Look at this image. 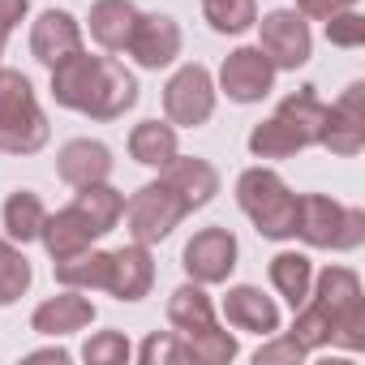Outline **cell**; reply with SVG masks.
Instances as JSON below:
<instances>
[{"mask_svg":"<svg viewBox=\"0 0 365 365\" xmlns=\"http://www.w3.org/2000/svg\"><path fill=\"white\" fill-rule=\"evenodd\" d=\"M180 43H185L180 39V26L168 14H138L125 52L133 56L138 69H168L180 56Z\"/></svg>","mask_w":365,"mask_h":365,"instance_id":"obj_11","label":"cell"},{"mask_svg":"<svg viewBox=\"0 0 365 365\" xmlns=\"http://www.w3.org/2000/svg\"><path fill=\"white\" fill-rule=\"evenodd\" d=\"M52 138L48 112L35 99V86L22 69L0 65V150L5 155H35Z\"/></svg>","mask_w":365,"mask_h":365,"instance_id":"obj_1","label":"cell"},{"mask_svg":"<svg viewBox=\"0 0 365 365\" xmlns=\"http://www.w3.org/2000/svg\"><path fill=\"white\" fill-rule=\"evenodd\" d=\"M297 237L309 250H356L365 241V211L327 194H297Z\"/></svg>","mask_w":365,"mask_h":365,"instance_id":"obj_4","label":"cell"},{"mask_svg":"<svg viewBox=\"0 0 365 365\" xmlns=\"http://www.w3.org/2000/svg\"><path fill=\"white\" fill-rule=\"evenodd\" d=\"M267 339H271V344H262V348L254 352V365H279V361H284V365H301V361L309 356L292 335H279V339L267 335Z\"/></svg>","mask_w":365,"mask_h":365,"instance_id":"obj_36","label":"cell"},{"mask_svg":"<svg viewBox=\"0 0 365 365\" xmlns=\"http://www.w3.org/2000/svg\"><path fill=\"white\" fill-rule=\"evenodd\" d=\"M318 146L344 159L365 150V82H352L335 103H327V129Z\"/></svg>","mask_w":365,"mask_h":365,"instance_id":"obj_10","label":"cell"},{"mask_svg":"<svg viewBox=\"0 0 365 365\" xmlns=\"http://www.w3.org/2000/svg\"><path fill=\"white\" fill-rule=\"evenodd\" d=\"M5 39H9V35H0V56H5Z\"/></svg>","mask_w":365,"mask_h":365,"instance_id":"obj_40","label":"cell"},{"mask_svg":"<svg viewBox=\"0 0 365 365\" xmlns=\"http://www.w3.org/2000/svg\"><path fill=\"white\" fill-rule=\"evenodd\" d=\"M91 322H95V301L82 297L78 288H65L61 297H48V301L31 314V331H35V335H48V339L86 331Z\"/></svg>","mask_w":365,"mask_h":365,"instance_id":"obj_18","label":"cell"},{"mask_svg":"<svg viewBox=\"0 0 365 365\" xmlns=\"http://www.w3.org/2000/svg\"><path fill=\"white\" fill-rule=\"evenodd\" d=\"M159 180H163V185H172L180 198H185L190 211H202L220 194V172H215V163H207L198 155H180V150L159 168Z\"/></svg>","mask_w":365,"mask_h":365,"instance_id":"obj_14","label":"cell"},{"mask_svg":"<svg viewBox=\"0 0 365 365\" xmlns=\"http://www.w3.org/2000/svg\"><path fill=\"white\" fill-rule=\"evenodd\" d=\"M155 288V258L150 245L129 241L120 250H112V271H108V292L116 301H142Z\"/></svg>","mask_w":365,"mask_h":365,"instance_id":"obj_17","label":"cell"},{"mask_svg":"<svg viewBox=\"0 0 365 365\" xmlns=\"http://www.w3.org/2000/svg\"><path fill=\"white\" fill-rule=\"evenodd\" d=\"M275 112H279V116L305 138V146H318V142H322V129H327V103L314 95V86H301V91H292V95H284Z\"/></svg>","mask_w":365,"mask_h":365,"instance_id":"obj_23","label":"cell"},{"mask_svg":"<svg viewBox=\"0 0 365 365\" xmlns=\"http://www.w3.org/2000/svg\"><path fill=\"white\" fill-rule=\"evenodd\" d=\"M82 48V22L65 9H43L31 26V56L39 65H61L65 56H73Z\"/></svg>","mask_w":365,"mask_h":365,"instance_id":"obj_15","label":"cell"},{"mask_svg":"<svg viewBox=\"0 0 365 365\" xmlns=\"http://www.w3.org/2000/svg\"><path fill=\"white\" fill-rule=\"evenodd\" d=\"M168 322L176 327V335H194V331H207L215 327V305L207 297V284H180L172 297H168Z\"/></svg>","mask_w":365,"mask_h":365,"instance_id":"obj_22","label":"cell"},{"mask_svg":"<svg viewBox=\"0 0 365 365\" xmlns=\"http://www.w3.org/2000/svg\"><path fill=\"white\" fill-rule=\"evenodd\" d=\"M31 9V0H0V35H9Z\"/></svg>","mask_w":365,"mask_h":365,"instance_id":"obj_38","label":"cell"},{"mask_svg":"<svg viewBox=\"0 0 365 365\" xmlns=\"http://www.w3.org/2000/svg\"><path fill=\"white\" fill-rule=\"evenodd\" d=\"M202 14L220 35H245L258 22V0H202Z\"/></svg>","mask_w":365,"mask_h":365,"instance_id":"obj_32","label":"cell"},{"mask_svg":"<svg viewBox=\"0 0 365 365\" xmlns=\"http://www.w3.org/2000/svg\"><path fill=\"white\" fill-rule=\"evenodd\" d=\"M138 361L142 365H180V361H190V352L176 331H163V335H146V344L138 348Z\"/></svg>","mask_w":365,"mask_h":365,"instance_id":"obj_34","label":"cell"},{"mask_svg":"<svg viewBox=\"0 0 365 365\" xmlns=\"http://www.w3.org/2000/svg\"><path fill=\"white\" fill-rule=\"evenodd\" d=\"M215 95H220V86L207 65H198V61L180 65L163 86V112L176 129H198L215 116Z\"/></svg>","mask_w":365,"mask_h":365,"instance_id":"obj_6","label":"cell"},{"mask_svg":"<svg viewBox=\"0 0 365 365\" xmlns=\"http://www.w3.org/2000/svg\"><path fill=\"white\" fill-rule=\"evenodd\" d=\"M297 150H305V138L279 112L250 129V155H258V159H292Z\"/></svg>","mask_w":365,"mask_h":365,"instance_id":"obj_29","label":"cell"},{"mask_svg":"<svg viewBox=\"0 0 365 365\" xmlns=\"http://www.w3.org/2000/svg\"><path fill=\"white\" fill-rule=\"evenodd\" d=\"M327 39L335 48H361L365 43V18L356 9H344V14L327 18Z\"/></svg>","mask_w":365,"mask_h":365,"instance_id":"obj_35","label":"cell"},{"mask_svg":"<svg viewBox=\"0 0 365 365\" xmlns=\"http://www.w3.org/2000/svg\"><path fill=\"white\" fill-rule=\"evenodd\" d=\"M309 301L331 318V344L361 352L365 348V292H361V275L352 267H327L314 288Z\"/></svg>","mask_w":365,"mask_h":365,"instance_id":"obj_3","label":"cell"},{"mask_svg":"<svg viewBox=\"0 0 365 365\" xmlns=\"http://www.w3.org/2000/svg\"><path fill=\"white\" fill-rule=\"evenodd\" d=\"M133 103H138V78H133L120 61L103 56V61H99L95 91H91V103H86L82 116H91V120H120Z\"/></svg>","mask_w":365,"mask_h":365,"instance_id":"obj_12","label":"cell"},{"mask_svg":"<svg viewBox=\"0 0 365 365\" xmlns=\"http://www.w3.org/2000/svg\"><path fill=\"white\" fill-rule=\"evenodd\" d=\"M237 202L250 215V224L271 237V241H292L297 237V194L288 180L271 168H245L237 180Z\"/></svg>","mask_w":365,"mask_h":365,"instance_id":"obj_2","label":"cell"},{"mask_svg":"<svg viewBox=\"0 0 365 365\" xmlns=\"http://www.w3.org/2000/svg\"><path fill=\"white\" fill-rule=\"evenodd\" d=\"M73 207L91 220V228H95L99 237H108V232L120 224V215H125V194L112 190L108 180H99V185H82V190L73 194Z\"/></svg>","mask_w":365,"mask_h":365,"instance_id":"obj_26","label":"cell"},{"mask_svg":"<svg viewBox=\"0 0 365 365\" xmlns=\"http://www.w3.org/2000/svg\"><path fill=\"white\" fill-rule=\"evenodd\" d=\"M39 241H43L48 258H52V262H61V258H73V254L91 250V245L99 241V232H95V228H91V220L69 202V207H61V211H52V215L43 220Z\"/></svg>","mask_w":365,"mask_h":365,"instance_id":"obj_20","label":"cell"},{"mask_svg":"<svg viewBox=\"0 0 365 365\" xmlns=\"http://www.w3.org/2000/svg\"><path fill=\"white\" fill-rule=\"evenodd\" d=\"M31 279H35V271H31L22 245H14L9 237H0V309H5V305H18V301L26 297Z\"/></svg>","mask_w":365,"mask_h":365,"instance_id":"obj_30","label":"cell"},{"mask_svg":"<svg viewBox=\"0 0 365 365\" xmlns=\"http://www.w3.org/2000/svg\"><path fill=\"white\" fill-rule=\"evenodd\" d=\"M31 361H56V365H65L69 352L65 348H39V352H31Z\"/></svg>","mask_w":365,"mask_h":365,"instance_id":"obj_39","label":"cell"},{"mask_svg":"<svg viewBox=\"0 0 365 365\" xmlns=\"http://www.w3.org/2000/svg\"><path fill=\"white\" fill-rule=\"evenodd\" d=\"M275 65L262 56V48H237L220 65V91L232 103H262L275 91Z\"/></svg>","mask_w":365,"mask_h":365,"instance_id":"obj_9","label":"cell"},{"mask_svg":"<svg viewBox=\"0 0 365 365\" xmlns=\"http://www.w3.org/2000/svg\"><path fill=\"white\" fill-rule=\"evenodd\" d=\"M220 309H224L228 327H237V331H250V335H262V339L279 335V305L254 284H232L224 292Z\"/></svg>","mask_w":365,"mask_h":365,"instance_id":"obj_13","label":"cell"},{"mask_svg":"<svg viewBox=\"0 0 365 365\" xmlns=\"http://www.w3.org/2000/svg\"><path fill=\"white\" fill-rule=\"evenodd\" d=\"M99 61L103 56H91L86 48H78L73 56H65L61 65H52V99L61 108H69V112H86L95 78H99Z\"/></svg>","mask_w":365,"mask_h":365,"instance_id":"obj_19","label":"cell"},{"mask_svg":"<svg viewBox=\"0 0 365 365\" xmlns=\"http://www.w3.org/2000/svg\"><path fill=\"white\" fill-rule=\"evenodd\" d=\"M56 267V279L65 288H78V292H91V288H103L108 292V271H112V250H82L73 258H61L52 262Z\"/></svg>","mask_w":365,"mask_h":365,"instance_id":"obj_24","label":"cell"},{"mask_svg":"<svg viewBox=\"0 0 365 365\" xmlns=\"http://www.w3.org/2000/svg\"><path fill=\"white\" fill-rule=\"evenodd\" d=\"M344 9H356V0H297V14L305 22H327V18H335Z\"/></svg>","mask_w":365,"mask_h":365,"instance_id":"obj_37","label":"cell"},{"mask_svg":"<svg viewBox=\"0 0 365 365\" xmlns=\"http://www.w3.org/2000/svg\"><path fill=\"white\" fill-rule=\"evenodd\" d=\"M133 22H138V9L133 0H95L91 5V39L103 48V52H125L129 35H133Z\"/></svg>","mask_w":365,"mask_h":365,"instance_id":"obj_21","label":"cell"},{"mask_svg":"<svg viewBox=\"0 0 365 365\" xmlns=\"http://www.w3.org/2000/svg\"><path fill=\"white\" fill-rule=\"evenodd\" d=\"M0 220H5V232H9L14 245H26V241H39V228H43V220H48V207L39 202V194L18 190V194L5 198Z\"/></svg>","mask_w":365,"mask_h":365,"instance_id":"obj_28","label":"cell"},{"mask_svg":"<svg viewBox=\"0 0 365 365\" xmlns=\"http://www.w3.org/2000/svg\"><path fill=\"white\" fill-rule=\"evenodd\" d=\"M116 168L112 150L95 138H73L56 150V176L65 180V185L82 190V185H99V180H108Z\"/></svg>","mask_w":365,"mask_h":365,"instance_id":"obj_16","label":"cell"},{"mask_svg":"<svg viewBox=\"0 0 365 365\" xmlns=\"http://www.w3.org/2000/svg\"><path fill=\"white\" fill-rule=\"evenodd\" d=\"M254 26H258V48L275 69H305L309 65L314 35H309V22L297 9H271Z\"/></svg>","mask_w":365,"mask_h":365,"instance_id":"obj_7","label":"cell"},{"mask_svg":"<svg viewBox=\"0 0 365 365\" xmlns=\"http://www.w3.org/2000/svg\"><path fill=\"white\" fill-rule=\"evenodd\" d=\"M129 155L142 168H163L176 155V125L172 120H142L129 133Z\"/></svg>","mask_w":365,"mask_h":365,"instance_id":"obj_27","label":"cell"},{"mask_svg":"<svg viewBox=\"0 0 365 365\" xmlns=\"http://www.w3.org/2000/svg\"><path fill=\"white\" fill-rule=\"evenodd\" d=\"M180 339H185L190 361H198V365H228V361H237V335H228L220 322L207 327V331H194V335H180Z\"/></svg>","mask_w":365,"mask_h":365,"instance_id":"obj_31","label":"cell"},{"mask_svg":"<svg viewBox=\"0 0 365 365\" xmlns=\"http://www.w3.org/2000/svg\"><path fill=\"white\" fill-rule=\"evenodd\" d=\"M190 215L185 198H180L172 185L163 180H150L142 185L129 202H125V224H129V237L142 241V245H159L163 237H172V228H180V220Z\"/></svg>","mask_w":365,"mask_h":365,"instance_id":"obj_5","label":"cell"},{"mask_svg":"<svg viewBox=\"0 0 365 365\" xmlns=\"http://www.w3.org/2000/svg\"><path fill=\"white\" fill-rule=\"evenodd\" d=\"M271 284H275V292H279L292 309H301V305L309 301V288H314V267H309V258L297 254V250L275 254V258H271Z\"/></svg>","mask_w":365,"mask_h":365,"instance_id":"obj_25","label":"cell"},{"mask_svg":"<svg viewBox=\"0 0 365 365\" xmlns=\"http://www.w3.org/2000/svg\"><path fill=\"white\" fill-rule=\"evenodd\" d=\"M237 237L228 228H202L190 237L185 254H180V267L194 284H228V275L237 271Z\"/></svg>","mask_w":365,"mask_h":365,"instance_id":"obj_8","label":"cell"},{"mask_svg":"<svg viewBox=\"0 0 365 365\" xmlns=\"http://www.w3.org/2000/svg\"><path fill=\"white\" fill-rule=\"evenodd\" d=\"M82 356H86L91 365H125V361L133 356V348H129V339H125L120 331H95V335L86 339Z\"/></svg>","mask_w":365,"mask_h":365,"instance_id":"obj_33","label":"cell"}]
</instances>
